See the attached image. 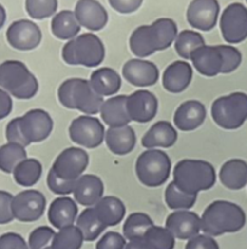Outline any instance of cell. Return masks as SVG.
Listing matches in <instances>:
<instances>
[{
  "label": "cell",
  "mask_w": 247,
  "mask_h": 249,
  "mask_svg": "<svg viewBox=\"0 0 247 249\" xmlns=\"http://www.w3.org/2000/svg\"><path fill=\"white\" fill-rule=\"evenodd\" d=\"M125 249H152V247L143 236V237H134L127 241Z\"/></svg>",
  "instance_id": "cell-54"
},
{
  "label": "cell",
  "mask_w": 247,
  "mask_h": 249,
  "mask_svg": "<svg viewBox=\"0 0 247 249\" xmlns=\"http://www.w3.org/2000/svg\"><path fill=\"white\" fill-rule=\"evenodd\" d=\"M0 249H29V247L19 233L6 232L0 236Z\"/></svg>",
  "instance_id": "cell-47"
},
{
  "label": "cell",
  "mask_w": 247,
  "mask_h": 249,
  "mask_svg": "<svg viewBox=\"0 0 247 249\" xmlns=\"http://www.w3.org/2000/svg\"><path fill=\"white\" fill-rule=\"evenodd\" d=\"M42 34L40 28L29 19L12 22L6 31V40L11 47L19 51H31L40 44Z\"/></svg>",
  "instance_id": "cell-10"
},
{
  "label": "cell",
  "mask_w": 247,
  "mask_h": 249,
  "mask_svg": "<svg viewBox=\"0 0 247 249\" xmlns=\"http://www.w3.org/2000/svg\"><path fill=\"white\" fill-rule=\"evenodd\" d=\"M222 36L229 44H239L247 38V7L233 2L224 9L219 21Z\"/></svg>",
  "instance_id": "cell-7"
},
{
  "label": "cell",
  "mask_w": 247,
  "mask_h": 249,
  "mask_svg": "<svg viewBox=\"0 0 247 249\" xmlns=\"http://www.w3.org/2000/svg\"><path fill=\"white\" fill-rule=\"evenodd\" d=\"M219 4L217 0H191L187 10V19L191 28L209 32L218 19Z\"/></svg>",
  "instance_id": "cell-14"
},
{
  "label": "cell",
  "mask_w": 247,
  "mask_h": 249,
  "mask_svg": "<svg viewBox=\"0 0 247 249\" xmlns=\"http://www.w3.org/2000/svg\"><path fill=\"white\" fill-rule=\"evenodd\" d=\"M104 194V184L95 174H82L76 180L73 195L76 202L85 207H94Z\"/></svg>",
  "instance_id": "cell-19"
},
{
  "label": "cell",
  "mask_w": 247,
  "mask_h": 249,
  "mask_svg": "<svg viewBox=\"0 0 247 249\" xmlns=\"http://www.w3.org/2000/svg\"><path fill=\"white\" fill-rule=\"evenodd\" d=\"M57 0H26V11L31 18L44 19L56 14Z\"/></svg>",
  "instance_id": "cell-41"
},
{
  "label": "cell",
  "mask_w": 247,
  "mask_h": 249,
  "mask_svg": "<svg viewBox=\"0 0 247 249\" xmlns=\"http://www.w3.org/2000/svg\"><path fill=\"white\" fill-rule=\"evenodd\" d=\"M126 242L124 235L115 231H109L99 238L96 243V249H125Z\"/></svg>",
  "instance_id": "cell-45"
},
{
  "label": "cell",
  "mask_w": 247,
  "mask_h": 249,
  "mask_svg": "<svg viewBox=\"0 0 247 249\" xmlns=\"http://www.w3.org/2000/svg\"><path fill=\"white\" fill-rule=\"evenodd\" d=\"M123 76L127 83L133 86H153L159 80V69L153 62L142 58H133L124 64Z\"/></svg>",
  "instance_id": "cell-16"
},
{
  "label": "cell",
  "mask_w": 247,
  "mask_h": 249,
  "mask_svg": "<svg viewBox=\"0 0 247 249\" xmlns=\"http://www.w3.org/2000/svg\"><path fill=\"white\" fill-rule=\"evenodd\" d=\"M219 180L230 190H240L247 185V162L241 159L228 160L219 171Z\"/></svg>",
  "instance_id": "cell-28"
},
{
  "label": "cell",
  "mask_w": 247,
  "mask_h": 249,
  "mask_svg": "<svg viewBox=\"0 0 247 249\" xmlns=\"http://www.w3.org/2000/svg\"><path fill=\"white\" fill-rule=\"evenodd\" d=\"M211 115L221 128L238 129L247 120V94L233 92L222 96L212 103Z\"/></svg>",
  "instance_id": "cell-4"
},
{
  "label": "cell",
  "mask_w": 247,
  "mask_h": 249,
  "mask_svg": "<svg viewBox=\"0 0 247 249\" xmlns=\"http://www.w3.org/2000/svg\"><path fill=\"white\" fill-rule=\"evenodd\" d=\"M193 67L207 78H213L222 71L223 67V57L218 46H204L198 47L191 52L190 56Z\"/></svg>",
  "instance_id": "cell-20"
},
{
  "label": "cell",
  "mask_w": 247,
  "mask_h": 249,
  "mask_svg": "<svg viewBox=\"0 0 247 249\" xmlns=\"http://www.w3.org/2000/svg\"><path fill=\"white\" fill-rule=\"evenodd\" d=\"M80 24L74 11L63 10L54 16L51 21V32L59 40H72L80 32Z\"/></svg>",
  "instance_id": "cell-31"
},
{
  "label": "cell",
  "mask_w": 247,
  "mask_h": 249,
  "mask_svg": "<svg viewBox=\"0 0 247 249\" xmlns=\"http://www.w3.org/2000/svg\"><path fill=\"white\" fill-rule=\"evenodd\" d=\"M156 39H158L159 51L169 49L177 38V24L171 18H159L152 23Z\"/></svg>",
  "instance_id": "cell-39"
},
{
  "label": "cell",
  "mask_w": 247,
  "mask_h": 249,
  "mask_svg": "<svg viewBox=\"0 0 247 249\" xmlns=\"http://www.w3.org/2000/svg\"><path fill=\"white\" fill-rule=\"evenodd\" d=\"M205 45V39L200 33L195 31H182L177 34V38L174 40V49L179 57L183 59H190L191 52L198 47Z\"/></svg>",
  "instance_id": "cell-36"
},
{
  "label": "cell",
  "mask_w": 247,
  "mask_h": 249,
  "mask_svg": "<svg viewBox=\"0 0 247 249\" xmlns=\"http://www.w3.org/2000/svg\"><path fill=\"white\" fill-rule=\"evenodd\" d=\"M127 96H114L103 102L101 107V118L109 127L126 126L131 123L126 109Z\"/></svg>",
  "instance_id": "cell-27"
},
{
  "label": "cell",
  "mask_w": 247,
  "mask_h": 249,
  "mask_svg": "<svg viewBox=\"0 0 247 249\" xmlns=\"http://www.w3.org/2000/svg\"><path fill=\"white\" fill-rule=\"evenodd\" d=\"M5 21H6V11H5V7L0 4V29L4 27Z\"/></svg>",
  "instance_id": "cell-55"
},
{
  "label": "cell",
  "mask_w": 247,
  "mask_h": 249,
  "mask_svg": "<svg viewBox=\"0 0 247 249\" xmlns=\"http://www.w3.org/2000/svg\"><path fill=\"white\" fill-rule=\"evenodd\" d=\"M0 89L17 99H31L38 93L39 83L23 62L9 59L0 64Z\"/></svg>",
  "instance_id": "cell-3"
},
{
  "label": "cell",
  "mask_w": 247,
  "mask_h": 249,
  "mask_svg": "<svg viewBox=\"0 0 247 249\" xmlns=\"http://www.w3.org/2000/svg\"><path fill=\"white\" fill-rule=\"evenodd\" d=\"M46 198L38 190H24L14 196L11 211L14 218L22 223H33L39 220L45 212Z\"/></svg>",
  "instance_id": "cell-8"
},
{
  "label": "cell",
  "mask_w": 247,
  "mask_h": 249,
  "mask_svg": "<svg viewBox=\"0 0 247 249\" xmlns=\"http://www.w3.org/2000/svg\"><path fill=\"white\" fill-rule=\"evenodd\" d=\"M55 236V231L49 226H39L34 229L28 238L29 249H44L51 245L52 238Z\"/></svg>",
  "instance_id": "cell-43"
},
{
  "label": "cell",
  "mask_w": 247,
  "mask_h": 249,
  "mask_svg": "<svg viewBox=\"0 0 247 249\" xmlns=\"http://www.w3.org/2000/svg\"><path fill=\"white\" fill-rule=\"evenodd\" d=\"M196 197L198 195H190L177 188L173 181L170 183L165 190V202L167 207L173 211H187L193 208L196 202Z\"/></svg>",
  "instance_id": "cell-38"
},
{
  "label": "cell",
  "mask_w": 247,
  "mask_h": 249,
  "mask_svg": "<svg viewBox=\"0 0 247 249\" xmlns=\"http://www.w3.org/2000/svg\"><path fill=\"white\" fill-rule=\"evenodd\" d=\"M104 139L109 150L119 156L130 154L136 145V133L129 124L121 127H109L106 131Z\"/></svg>",
  "instance_id": "cell-24"
},
{
  "label": "cell",
  "mask_w": 247,
  "mask_h": 249,
  "mask_svg": "<svg viewBox=\"0 0 247 249\" xmlns=\"http://www.w3.org/2000/svg\"><path fill=\"white\" fill-rule=\"evenodd\" d=\"M27 159L26 148L21 144L9 143L0 146V171L4 173H12L15 167Z\"/></svg>",
  "instance_id": "cell-34"
},
{
  "label": "cell",
  "mask_w": 247,
  "mask_h": 249,
  "mask_svg": "<svg viewBox=\"0 0 247 249\" xmlns=\"http://www.w3.org/2000/svg\"><path fill=\"white\" fill-rule=\"evenodd\" d=\"M193 80V68L186 61H176L165 69L163 86L171 93H181Z\"/></svg>",
  "instance_id": "cell-22"
},
{
  "label": "cell",
  "mask_w": 247,
  "mask_h": 249,
  "mask_svg": "<svg viewBox=\"0 0 247 249\" xmlns=\"http://www.w3.org/2000/svg\"><path fill=\"white\" fill-rule=\"evenodd\" d=\"M136 174L143 185L148 188H158L170 178L171 160L163 150L148 149L137 159Z\"/></svg>",
  "instance_id": "cell-5"
},
{
  "label": "cell",
  "mask_w": 247,
  "mask_h": 249,
  "mask_svg": "<svg viewBox=\"0 0 247 249\" xmlns=\"http://www.w3.org/2000/svg\"><path fill=\"white\" fill-rule=\"evenodd\" d=\"M90 84L99 96H113L121 87V76L112 68H98L90 76Z\"/></svg>",
  "instance_id": "cell-30"
},
{
  "label": "cell",
  "mask_w": 247,
  "mask_h": 249,
  "mask_svg": "<svg viewBox=\"0 0 247 249\" xmlns=\"http://www.w3.org/2000/svg\"><path fill=\"white\" fill-rule=\"evenodd\" d=\"M22 133L29 144L40 143L51 134L54 120L44 109H32L19 118Z\"/></svg>",
  "instance_id": "cell-11"
},
{
  "label": "cell",
  "mask_w": 247,
  "mask_h": 249,
  "mask_svg": "<svg viewBox=\"0 0 247 249\" xmlns=\"http://www.w3.org/2000/svg\"><path fill=\"white\" fill-rule=\"evenodd\" d=\"M44 249H52V247H51V245H50V246H47V247H46V248H44Z\"/></svg>",
  "instance_id": "cell-56"
},
{
  "label": "cell",
  "mask_w": 247,
  "mask_h": 249,
  "mask_svg": "<svg viewBox=\"0 0 247 249\" xmlns=\"http://www.w3.org/2000/svg\"><path fill=\"white\" fill-rule=\"evenodd\" d=\"M158 98L148 89H138L126 98V109L131 121L147 124L158 113Z\"/></svg>",
  "instance_id": "cell-13"
},
{
  "label": "cell",
  "mask_w": 247,
  "mask_h": 249,
  "mask_svg": "<svg viewBox=\"0 0 247 249\" xmlns=\"http://www.w3.org/2000/svg\"><path fill=\"white\" fill-rule=\"evenodd\" d=\"M245 224V211L229 201H213L207 206L201 216V231L212 237L238 232Z\"/></svg>",
  "instance_id": "cell-1"
},
{
  "label": "cell",
  "mask_w": 247,
  "mask_h": 249,
  "mask_svg": "<svg viewBox=\"0 0 247 249\" xmlns=\"http://www.w3.org/2000/svg\"><path fill=\"white\" fill-rule=\"evenodd\" d=\"M12 198H14V196L11 194L0 190V225L11 223L15 219L11 211Z\"/></svg>",
  "instance_id": "cell-48"
},
{
  "label": "cell",
  "mask_w": 247,
  "mask_h": 249,
  "mask_svg": "<svg viewBox=\"0 0 247 249\" xmlns=\"http://www.w3.org/2000/svg\"><path fill=\"white\" fill-rule=\"evenodd\" d=\"M165 228L176 240H189L201 231V218L194 212L174 211L167 216Z\"/></svg>",
  "instance_id": "cell-15"
},
{
  "label": "cell",
  "mask_w": 247,
  "mask_h": 249,
  "mask_svg": "<svg viewBox=\"0 0 247 249\" xmlns=\"http://www.w3.org/2000/svg\"><path fill=\"white\" fill-rule=\"evenodd\" d=\"M72 101L74 109L81 111L85 115H95L99 113L104 102L103 97L95 92L90 81L80 78H76L74 81Z\"/></svg>",
  "instance_id": "cell-18"
},
{
  "label": "cell",
  "mask_w": 247,
  "mask_h": 249,
  "mask_svg": "<svg viewBox=\"0 0 247 249\" xmlns=\"http://www.w3.org/2000/svg\"><path fill=\"white\" fill-rule=\"evenodd\" d=\"M176 128L169 121H158L142 138V145L147 149L171 148L177 142Z\"/></svg>",
  "instance_id": "cell-25"
},
{
  "label": "cell",
  "mask_w": 247,
  "mask_h": 249,
  "mask_svg": "<svg viewBox=\"0 0 247 249\" xmlns=\"http://www.w3.org/2000/svg\"><path fill=\"white\" fill-rule=\"evenodd\" d=\"M78 66L87 68L98 67L106 56V49L101 39L92 33H85L73 39Z\"/></svg>",
  "instance_id": "cell-12"
},
{
  "label": "cell",
  "mask_w": 247,
  "mask_h": 249,
  "mask_svg": "<svg viewBox=\"0 0 247 249\" xmlns=\"http://www.w3.org/2000/svg\"><path fill=\"white\" fill-rule=\"evenodd\" d=\"M74 185H76V180H66V179L59 178L52 171V168L47 173V186L56 195L68 196L69 194H73Z\"/></svg>",
  "instance_id": "cell-44"
},
{
  "label": "cell",
  "mask_w": 247,
  "mask_h": 249,
  "mask_svg": "<svg viewBox=\"0 0 247 249\" xmlns=\"http://www.w3.org/2000/svg\"><path fill=\"white\" fill-rule=\"evenodd\" d=\"M144 238L152 249H174L176 238L163 226L153 225L144 233Z\"/></svg>",
  "instance_id": "cell-40"
},
{
  "label": "cell",
  "mask_w": 247,
  "mask_h": 249,
  "mask_svg": "<svg viewBox=\"0 0 247 249\" xmlns=\"http://www.w3.org/2000/svg\"><path fill=\"white\" fill-rule=\"evenodd\" d=\"M76 78L68 79V80L63 81L61 86L58 87V99L59 103L67 109H74L73 101H72V96H73V87Z\"/></svg>",
  "instance_id": "cell-50"
},
{
  "label": "cell",
  "mask_w": 247,
  "mask_h": 249,
  "mask_svg": "<svg viewBox=\"0 0 247 249\" xmlns=\"http://www.w3.org/2000/svg\"><path fill=\"white\" fill-rule=\"evenodd\" d=\"M173 183L177 188L190 195L209 190L216 183V171L209 162L195 159H184L174 166Z\"/></svg>",
  "instance_id": "cell-2"
},
{
  "label": "cell",
  "mask_w": 247,
  "mask_h": 249,
  "mask_svg": "<svg viewBox=\"0 0 247 249\" xmlns=\"http://www.w3.org/2000/svg\"><path fill=\"white\" fill-rule=\"evenodd\" d=\"M104 126L97 118L81 115L74 119L69 126V137L72 142L87 149H95L104 141Z\"/></svg>",
  "instance_id": "cell-6"
},
{
  "label": "cell",
  "mask_w": 247,
  "mask_h": 249,
  "mask_svg": "<svg viewBox=\"0 0 247 249\" xmlns=\"http://www.w3.org/2000/svg\"><path fill=\"white\" fill-rule=\"evenodd\" d=\"M89 166V155L81 148L71 146L58 154L52 165V171L62 179L76 180Z\"/></svg>",
  "instance_id": "cell-9"
},
{
  "label": "cell",
  "mask_w": 247,
  "mask_h": 249,
  "mask_svg": "<svg viewBox=\"0 0 247 249\" xmlns=\"http://www.w3.org/2000/svg\"><path fill=\"white\" fill-rule=\"evenodd\" d=\"M186 249H219L218 243L212 236L206 235H196L194 237L189 238L186 245Z\"/></svg>",
  "instance_id": "cell-49"
},
{
  "label": "cell",
  "mask_w": 247,
  "mask_h": 249,
  "mask_svg": "<svg viewBox=\"0 0 247 249\" xmlns=\"http://www.w3.org/2000/svg\"><path fill=\"white\" fill-rule=\"evenodd\" d=\"M109 4L119 14H132L143 4V0H109Z\"/></svg>",
  "instance_id": "cell-51"
},
{
  "label": "cell",
  "mask_w": 247,
  "mask_h": 249,
  "mask_svg": "<svg viewBox=\"0 0 247 249\" xmlns=\"http://www.w3.org/2000/svg\"><path fill=\"white\" fill-rule=\"evenodd\" d=\"M206 119V108L201 102L191 99L182 103L174 111L173 124L183 132L199 128Z\"/></svg>",
  "instance_id": "cell-21"
},
{
  "label": "cell",
  "mask_w": 247,
  "mask_h": 249,
  "mask_svg": "<svg viewBox=\"0 0 247 249\" xmlns=\"http://www.w3.org/2000/svg\"><path fill=\"white\" fill-rule=\"evenodd\" d=\"M78 212L76 200L62 196L51 202L47 211V219L54 228L59 230L66 226L74 225L78 219Z\"/></svg>",
  "instance_id": "cell-23"
},
{
  "label": "cell",
  "mask_w": 247,
  "mask_h": 249,
  "mask_svg": "<svg viewBox=\"0 0 247 249\" xmlns=\"http://www.w3.org/2000/svg\"><path fill=\"white\" fill-rule=\"evenodd\" d=\"M246 1H247V0H246Z\"/></svg>",
  "instance_id": "cell-57"
},
{
  "label": "cell",
  "mask_w": 247,
  "mask_h": 249,
  "mask_svg": "<svg viewBox=\"0 0 247 249\" xmlns=\"http://www.w3.org/2000/svg\"><path fill=\"white\" fill-rule=\"evenodd\" d=\"M42 173V166L37 159L27 158L15 167L14 179L21 186H33L40 179Z\"/></svg>",
  "instance_id": "cell-33"
},
{
  "label": "cell",
  "mask_w": 247,
  "mask_h": 249,
  "mask_svg": "<svg viewBox=\"0 0 247 249\" xmlns=\"http://www.w3.org/2000/svg\"><path fill=\"white\" fill-rule=\"evenodd\" d=\"M223 57V67H222L221 74L233 73L234 71L240 67L243 62V54L236 47L230 45H217Z\"/></svg>",
  "instance_id": "cell-42"
},
{
  "label": "cell",
  "mask_w": 247,
  "mask_h": 249,
  "mask_svg": "<svg viewBox=\"0 0 247 249\" xmlns=\"http://www.w3.org/2000/svg\"><path fill=\"white\" fill-rule=\"evenodd\" d=\"M76 225L81 231L85 242H92L107 229V226L99 220L94 207H87L81 212L76 221Z\"/></svg>",
  "instance_id": "cell-32"
},
{
  "label": "cell",
  "mask_w": 247,
  "mask_h": 249,
  "mask_svg": "<svg viewBox=\"0 0 247 249\" xmlns=\"http://www.w3.org/2000/svg\"><path fill=\"white\" fill-rule=\"evenodd\" d=\"M99 220L108 228L115 226L123 221L126 207L120 198L115 196H103L96 205L94 206Z\"/></svg>",
  "instance_id": "cell-29"
},
{
  "label": "cell",
  "mask_w": 247,
  "mask_h": 249,
  "mask_svg": "<svg viewBox=\"0 0 247 249\" xmlns=\"http://www.w3.org/2000/svg\"><path fill=\"white\" fill-rule=\"evenodd\" d=\"M12 98L5 89H0V121L11 114L12 111Z\"/></svg>",
  "instance_id": "cell-52"
},
{
  "label": "cell",
  "mask_w": 247,
  "mask_h": 249,
  "mask_svg": "<svg viewBox=\"0 0 247 249\" xmlns=\"http://www.w3.org/2000/svg\"><path fill=\"white\" fill-rule=\"evenodd\" d=\"M5 137L9 143H16L21 144L24 148L29 145L28 141L24 138L23 133H22L21 124H19V118H15L7 124L6 129H5Z\"/></svg>",
  "instance_id": "cell-46"
},
{
  "label": "cell",
  "mask_w": 247,
  "mask_h": 249,
  "mask_svg": "<svg viewBox=\"0 0 247 249\" xmlns=\"http://www.w3.org/2000/svg\"><path fill=\"white\" fill-rule=\"evenodd\" d=\"M84 236L76 225L66 226L55 232L52 238V249H80Z\"/></svg>",
  "instance_id": "cell-35"
},
{
  "label": "cell",
  "mask_w": 247,
  "mask_h": 249,
  "mask_svg": "<svg viewBox=\"0 0 247 249\" xmlns=\"http://www.w3.org/2000/svg\"><path fill=\"white\" fill-rule=\"evenodd\" d=\"M74 14L79 24L89 31H101L108 22V12L97 0H78Z\"/></svg>",
  "instance_id": "cell-17"
},
{
  "label": "cell",
  "mask_w": 247,
  "mask_h": 249,
  "mask_svg": "<svg viewBox=\"0 0 247 249\" xmlns=\"http://www.w3.org/2000/svg\"><path fill=\"white\" fill-rule=\"evenodd\" d=\"M130 49L132 53L139 58L152 56L159 51L158 39L152 24L139 26L132 32L130 36Z\"/></svg>",
  "instance_id": "cell-26"
},
{
  "label": "cell",
  "mask_w": 247,
  "mask_h": 249,
  "mask_svg": "<svg viewBox=\"0 0 247 249\" xmlns=\"http://www.w3.org/2000/svg\"><path fill=\"white\" fill-rule=\"evenodd\" d=\"M62 58L69 66H78L76 58V50H74V41L73 39L67 42L62 49Z\"/></svg>",
  "instance_id": "cell-53"
},
{
  "label": "cell",
  "mask_w": 247,
  "mask_h": 249,
  "mask_svg": "<svg viewBox=\"0 0 247 249\" xmlns=\"http://www.w3.org/2000/svg\"><path fill=\"white\" fill-rule=\"evenodd\" d=\"M154 225V221L146 213L136 212L127 216L123 226V235L126 240L134 237H143L151 226Z\"/></svg>",
  "instance_id": "cell-37"
}]
</instances>
